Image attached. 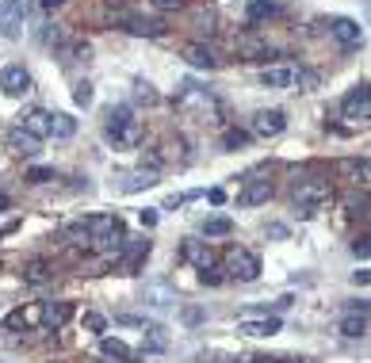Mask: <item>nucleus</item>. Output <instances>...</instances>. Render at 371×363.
<instances>
[{"label":"nucleus","instance_id":"obj_8","mask_svg":"<svg viewBox=\"0 0 371 363\" xmlns=\"http://www.w3.org/2000/svg\"><path fill=\"white\" fill-rule=\"evenodd\" d=\"M39 322H42V302H27V306H19V310H12V314L4 317V325H8L12 333L39 329Z\"/></svg>","mask_w":371,"mask_h":363},{"label":"nucleus","instance_id":"obj_10","mask_svg":"<svg viewBox=\"0 0 371 363\" xmlns=\"http://www.w3.org/2000/svg\"><path fill=\"white\" fill-rule=\"evenodd\" d=\"M184 61H188L191 69H218V54L207 42H184Z\"/></svg>","mask_w":371,"mask_h":363},{"label":"nucleus","instance_id":"obj_30","mask_svg":"<svg viewBox=\"0 0 371 363\" xmlns=\"http://www.w3.org/2000/svg\"><path fill=\"white\" fill-rule=\"evenodd\" d=\"M276 16V0H249V23Z\"/></svg>","mask_w":371,"mask_h":363},{"label":"nucleus","instance_id":"obj_16","mask_svg":"<svg viewBox=\"0 0 371 363\" xmlns=\"http://www.w3.org/2000/svg\"><path fill=\"white\" fill-rule=\"evenodd\" d=\"M341 115L345 119H368V84H360V88H352L345 96V108H341Z\"/></svg>","mask_w":371,"mask_h":363},{"label":"nucleus","instance_id":"obj_7","mask_svg":"<svg viewBox=\"0 0 371 363\" xmlns=\"http://www.w3.org/2000/svg\"><path fill=\"white\" fill-rule=\"evenodd\" d=\"M19 130L42 141V138H50V134H54V115H50V111H42V108H35V111H27V115H19Z\"/></svg>","mask_w":371,"mask_h":363},{"label":"nucleus","instance_id":"obj_18","mask_svg":"<svg viewBox=\"0 0 371 363\" xmlns=\"http://www.w3.org/2000/svg\"><path fill=\"white\" fill-rule=\"evenodd\" d=\"M291 81H295V73H291L287 66H264L260 69V88H287Z\"/></svg>","mask_w":371,"mask_h":363},{"label":"nucleus","instance_id":"obj_49","mask_svg":"<svg viewBox=\"0 0 371 363\" xmlns=\"http://www.w3.org/2000/svg\"><path fill=\"white\" fill-rule=\"evenodd\" d=\"M108 4H111V8H123V4H126V0H108Z\"/></svg>","mask_w":371,"mask_h":363},{"label":"nucleus","instance_id":"obj_2","mask_svg":"<svg viewBox=\"0 0 371 363\" xmlns=\"http://www.w3.org/2000/svg\"><path fill=\"white\" fill-rule=\"evenodd\" d=\"M222 272L238 283H253L256 275H260V260H256V253H249V248H230L226 260H222Z\"/></svg>","mask_w":371,"mask_h":363},{"label":"nucleus","instance_id":"obj_39","mask_svg":"<svg viewBox=\"0 0 371 363\" xmlns=\"http://www.w3.org/2000/svg\"><path fill=\"white\" fill-rule=\"evenodd\" d=\"M295 81H298V88H303V92H310V88H318V81H322V77L314 73V69H298Z\"/></svg>","mask_w":371,"mask_h":363},{"label":"nucleus","instance_id":"obj_23","mask_svg":"<svg viewBox=\"0 0 371 363\" xmlns=\"http://www.w3.org/2000/svg\"><path fill=\"white\" fill-rule=\"evenodd\" d=\"M341 337H348V340L368 337V314H345L341 317Z\"/></svg>","mask_w":371,"mask_h":363},{"label":"nucleus","instance_id":"obj_21","mask_svg":"<svg viewBox=\"0 0 371 363\" xmlns=\"http://www.w3.org/2000/svg\"><path fill=\"white\" fill-rule=\"evenodd\" d=\"M111 141H115L119 149H134V146L142 141V119H131V123H126L123 130L111 134Z\"/></svg>","mask_w":371,"mask_h":363},{"label":"nucleus","instance_id":"obj_50","mask_svg":"<svg viewBox=\"0 0 371 363\" xmlns=\"http://www.w3.org/2000/svg\"><path fill=\"white\" fill-rule=\"evenodd\" d=\"M4 206H8V195H0V210H4Z\"/></svg>","mask_w":371,"mask_h":363},{"label":"nucleus","instance_id":"obj_4","mask_svg":"<svg viewBox=\"0 0 371 363\" xmlns=\"http://www.w3.org/2000/svg\"><path fill=\"white\" fill-rule=\"evenodd\" d=\"M149 248H153V241L138 237V241H123V256H119V272L123 275H138L142 264H146Z\"/></svg>","mask_w":371,"mask_h":363},{"label":"nucleus","instance_id":"obj_42","mask_svg":"<svg viewBox=\"0 0 371 363\" xmlns=\"http://www.w3.org/2000/svg\"><path fill=\"white\" fill-rule=\"evenodd\" d=\"M368 248H371V245H368V237H356V241H352V253L360 256V260L368 256Z\"/></svg>","mask_w":371,"mask_h":363},{"label":"nucleus","instance_id":"obj_6","mask_svg":"<svg viewBox=\"0 0 371 363\" xmlns=\"http://www.w3.org/2000/svg\"><path fill=\"white\" fill-rule=\"evenodd\" d=\"M123 27L131 35H142V39H165L169 35V23L153 16H123Z\"/></svg>","mask_w":371,"mask_h":363},{"label":"nucleus","instance_id":"obj_22","mask_svg":"<svg viewBox=\"0 0 371 363\" xmlns=\"http://www.w3.org/2000/svg\"><path fill=\"white\" fill-rule=\"evenodd\" d=\"M8 146L16 149L19 157H35V153H39V138H31V134H23L16 126V130H8Z\"/></svg>","mask_w":371,"mask_h":363},{"label":"nucleus","instance_id":"obj_28","mask_svg":"<svg viewBox=\"0 0 371 363\" xmlns=\"http://www.w3.org/2000/svg\"><path fill=\"white\" fill-rule=\"evenodd\" d=\"M153 184H157V173H146V168H138V173L126 176L123 191H142V188H153Z\"/></svg>","mask_w":371,"mask_h":363},{"label":"nucleus","instance_id":"obj_12","mask_svg":"<svg viewBox=\"0 0 371 363\" xmlns=\"http://www.w3.org/2000/svg\"><path fill=\"white\" fill-rule=\"evenodd\" d=\"M280 329H283L280 317H241L238 322V333H245V337H276Z\"/></svg>","mask_w":371,"mask_h":363},{"label":"nucleus","instance_id":"obj_36","mask_svg":"<svg viewBox=\"0 0 371 363\" xmlns=\"http://www.w3.org/2000/svg\"><path fill=\"white\" fill-rule=\"evenodd\" d=\"M161 165H165L161 149H142V168H146V173H157Z\"/></svg>","mask_w":371,"mask_h":363},{"label":"nucleus","instance_id":"obj_51","mask_svg":"<svg viewBox=\"0 0 371 363\" xmlns=\"http://www.w3.org/2000/svg\"><path fill=\"white\" fill-rule=\"evenodd\" d=\"M253 363H268V360H264V355H260V360H253Z\"/></svg>","mask_w":371,"mask_h":363},{"label":"nucleus","instance_id":"obj_32","mask_svg":"<svg viewBox=\"0 0 371 363\" xmlns=\"http://www.w3.org/2000/svg\"><path fill=\"white\" fill-rule=\"evenodd\" d=\"M134 99H138V104H146V108H153L161 96H157V88L149 81H138V84H134Z\"/></svg>","mask_w":371,"mask_h":363},{"label":"nucleus","instance_id":"obj_5","mask_svg":"<svg viewBox=\"0 0 371 363\" xmlns=\"http://www.w3.org/2000/svg\"><path fill=\"white\" fill-rule=\"evenodd\" d=\"M283 130H287V115L280 108H268L253 115V134H260V138H280Z\"/></svg>","mask_w":371,"mask_h":363},{"label":"nucleus","instance_id":"obj_19","mask_svg":"<svg viewBox=\"0 0 371 363\" xmlns=\"http://www.w3.org/2000/svg\"><path fill=\"white\" fill-rule=\"evenodd\" d=\"M84 226H88V237L92 241H104L119 226V218H111V215H88V218H84Z\"/></svg>","mask_w":371,"mask_h":363},{"label":"nucleus","instance_id":"obj_29","mask_svg":"<svg viewBox=\"0 0 371 363\" xmlns=\"http://www.w3.org/2000/svg\"><path fill=\"white\" fill-rule=\"evenodd\" d=\"M230 230H234V222H230V218H222V215H215V218H207V222H203L207 237H226Z\"/></svg>","mask_w":371,"mask_h":363},{"label":"nucleus","instance_id":"obj_3","mask_svg":"<svg viewBox=\"0 0 371 363\" xmlns=\"http://www.w3.org/2000/svg\"><path fill=\"white\" fill-rule=\"evenodd\" d=\"M142 302H146L149 310H176L180 295H176V287L169 279H153V283H146V291H142Z\"/></svg>","mask_w":371,"mask_h":363},{"label":"nucleus","instance_id":"obj_11","mask_svg":"<svg viewBox=\"0 0 371 363\" xmlns=\"http://www.w3.org/2000/svg\"><path fill=\"white\" fill-rule=\"evenodd\" d=\"M330 35H333V39H337L345 50H352V46H360V42H363L360 23H356V19H345V16H341V19H333V23H330Z\"/></svg>","mask_w":371,"mask_h":363},{"label":"nucleus","instance_id":"obj_33","mask_svg":"<svg viewBox=\"0 0 371 363\" xmlns=\"http://www.w3.org/2000/svg\"><path fill=\"white\" fill-rule=\"evenodd\" d=\"M66 237L73 241V245H84V248L92 245V237H88V226H84V218H81V222H73V226H66Z\"/></svg>","mask_w":371,"mask_h":363},{"label":"nucleus","instance_id":"obj_14","mask_svg":"<svg viewBox=\"0 0 371 363\" xmlns=\"http://www.w3.org/2000/svg\"><path fill=\"white\" fill-rule=\"evenodd\" d=\"M180 256L188 260V264H196L199 272H203V268H215V253H211V245H207V241H184V245H180Z\"/></svg>","mask_w":371,"mask_h":363},{"label":"nucleus","instance_id":"obj_40","mask_svg":"<svg viewBox=\"0 0 371 363\" xmlns=\"http://www.w3.org/2000/svg\"><path fill=\"white\" fill-rule=\"evenodd\" d=\"M84 329H88V333H104V329H108V322H104V314H84Z\"/></svg>","mask_w":371,"mask_h":363},{"label":"nucleus","instance_id":"obj_25","mask_svg":"<svg viewBox=\"0 0 371 363\" xmlns=\"http://www.w3.org/2000/svg\"><path fill=\"white\" fill-rule=\"evenodd\" d=\"M50 279V264L46 260H27L23 264V283H31V287H39V283Z\"/></svg>","mask_w":371,"mask_h":363},{"label":"nucleus","instance_id":"obj_43","mask_svg":"<svg viewBox=\"0 0 371 363\" xmlns=\"http://www.w3.org/2000/svg\"><path fill=\"white\" fill-rule=\"evenodd\" d=\"M142 226H146V230H153V226H157V210H142Z\"/></svg>","mask_w":371,"mask_h":363},{"label":"nucleus","instance_id":"obj_13","mask_svg":"<svg viewBox=\"0 0 371 363\" xmlns=\"http://www.w3.org/2000/svg\"><path fill=\"white\" fill-rule=\"evenodd\" d=\"M0 88L8 92V96H19V92L31 88V73L23 66H4L0 69Z\"/></svg>","mask_w":371,"mask_h":363},{"label":"nucleus","instance_id":"obj_34","mask_svg":"<svg viewBox=\"0 0 371 363\" xmlns=\"http://www.w3.org/2000/svg\"><path fill=\"white\" fill-rule=\"evenodd\" d=\"M54 134H58V138H73V134H77V119L73 115H54Z\"/></svg>","mask_w":371,"mask_h":363},{"label":"nucleus","instance_id":"obj_1","mask_svg":"<svg viewBox=\"0 0 371 363\" xmlns=\"http://www.w3.org/2000/svg\"><path fill=\"white\" fill-rule=\"evenodd\" d=\"M333 199V184L322 180V176H306V180L295 184V210L303 218H314L322 206H330Z\"/></svg>","mask_w":371,"mask_h":363},{"label":"nucleus","instance_id":"obj_27","mask_svg":"<svg viewBox=\"0 0 371 363\" xmlns=\"http://www.w3.org/2000/svg\"><path fill=\"white\" fill-rule=\"evenodd\" d=\"M131 119H134V111L126 108V104H119V108H111V111H108V134L123 130V126L131 123Z\"/></svg>","mask_w":371,"mask_h":363},{"label":"nucleus","instance_id":"obj_37","mask_svg":"<svg viewBox=\"0 0 371 363\" xmlns=\"http://www.w3.org/2000/svg\"><path fill=\"white\" fill-rule=\"evenodd\" d=\"M27 184H46V180H54V168H46V165H35V168H27V176H23Z\"/></svg>","mask_w":371,"mask_h":363},{"label":"nucleus","instance_id":"obj_9","mask_svg":"<svg viewBox=\"0 0 371 363\" xmlns=\"http://www.w3.org/2000/svg\"><path fill=\"white\" fill-rule=\"evenodd\" d=\"M73 322V302H42V329H66Z\"/></svg>","mask_w":371,"mask_h":363},{"label":"nucleus","instance_id":"obj_15","mask_svg":"<svg viewBox=\"0 0 371 363\" xmlns=\"http://www.w3.org/2000/svg\"><path fill=\"white\" fill-rule=\"evenodd\" d=\"M268 199H272V180H249L245 188H241L238 203L241 206H260V203H268Z\"/></svg>","mask_w":371,"mask_h":363},{"label":"nucleus","instance_id":"obj_17","mask_svg":"<svg viewBox=\"0 0 371 363\" xmlns=\"http://www.w3.org/2000/svg\"><path fill=\"white\" fill-rule=\"evenodd\" d=\"M238 54H241V61H268V58H272V50L264 46L260 39H253V35L238 39Z\"/></svg>","mask_w":371,"mask_h":363},{"label":"nucleus","instance_id":"obj_26","mask_svg":"<svg viewBox=\"0 0 371 363\" xmlns=\"http://www.w3.org/2000/svg\"><path fill=\"white\" fill-rule=\"evenodd\" d=\"M142 348H146V352H165L169 348L165 329H161V325H146V340H142Z\"/></svg>","mask_w":371,"mask_h":363},{"label":"nucleus","instance_id":"obj_35","mask_svg":"<svg viewBox=\"0 0 371 363\" xmlns=\"http://www.w3.org/2000/svg\"><path fill=\"white\" fill-rule=\"evenodd\" d=\"M92 96H96V92H92V81H77V84H73V99H77V108H88Z\"/></svg>","mask_w":371,"mask_h":363},{"label":"nucleus","instance_id":"obj_20","mask_svg":"<svg viewBox=\"0 0 371 363\" xmlns=\"http://www.w3.org/2000/svg\"><path fill=\"white\" fill-rule=\"evenodd\" d=\"M337 173L341 176H348V180H356V184H368V176H371V168H368V161H356V157H345V161H337Z\"/></svg>","mask_w":371,"mask_h":363},{"label":"nucleus","instance_id":"obj_45","mask_svg":"<svg viewBox=\"0 0 371 363\" xmlns=\"http://www.w3.org/2000/svg\"><path fill=\"white\" fill-rule=\"evenodd\" d=\"M61 4H66V0H39V8H42V12H58Z\"/></svg>","mask_w":371,"mask_h":363},{"label":"nucleus","instance_id":"obj_38","mask_svg":"<svg viewBox=\"0 0 371 363\" xmlns=\"http://www.w3.org/2000/svg\"><path fill=\"white\" fill-rule=\"evenodd\" d=\"M222 279H226L222 268H203V272H199V283H203V287H218Z\"/></svg>","mask_w":371,"mask_h":363},{"label":"nucleus","instance_id":"obj_31","mask_svg":"<svg viewBox=\"0 0 371 363\" xmlns=\"http://www.w3.org/2000/svg\"><path fill=\"white\" fill-rule=\"evenodd\" d=\"M249 138H253L249 130H238V126H230V130L222 134V146H226V149H245Z\"/></svg>","mask_w":371,"mask_h":363},{"label":"nucleus","instance_id":"obj_48","mask_svg":"<svg viewBox=\"0 0 371 363\" xmlns=\"http://www.w3.org/2000/svg\"><path fill=\"white\" fill-rule=\"evenodd\" d=\"M211 203H215V206L226 203V191H222V188H211Z\"/></svg>","mask_w":371,"mask_h":363},{"label":"nucleus","instance_id":"obj_24","mask_svg":"<svg viewBox=\"0 0 371 363\" xmlns=\"http://www.w3.org/2000/svg\"><path fill=\"white\" fill-rule=\"evenodd\" d=\"M99 352L108 355V360H123V363L134 360V352H131V348H126L119 337H104V340H99Z\"/></svg>","mask_w":371,"mask_h":363},{"label":"nucleus","instance_id":"obj_47","mask_svg":"<svg viewBox=\"0 0 371 363\" xmlns=\"http://www.w3.org/2000/svg\"><path fill=\"white\" fill-rule=\"evenodd\" d=\"M368 279H371V275H368V268H360V272H352V283H360V287H368Z\"/></svg>","mask_w":371,"mask_h":363},{"label":"nucleus","instance_id":"obj_46","mask_svg":"<svg viewBox=\"0 0 371 363\" xmlns=\"http://www.w3.org/2000/svg\"><path fill=\"white\" fill-rule=\"evenodd\" d=\"M368 310H371V306L363 302V298H360V302H348V314H368Z\"/></svg>","mask_w":371,"mask_h":363},{"label":"nucleus","instance_id":"obj_41","mask_svg":"<svg viewBox=\"0 0 371 363\" xmlns=\"http://www.w3.org/2000/svg\"><path fill=\"white\" fill-rule=\"evenodd\" d=\"M153 8H161V12H176V8H184V0H153Z\"/></svg>","mask_w":371,"mask_h":363},{"label":"nucleus","instance_id":"obj_44","mask_svg":"<svg viewBox=\"0 0 371 363\" xmlns=\"http://www.w3.org/2000/svg\"><path fill=\"white\" fill-rule=\"evenodd\" d=\"M184 322H188V325H199V322H203V310H184Z\"/></svg>","mask_w":371,"mask_h":363}]
</instances>
